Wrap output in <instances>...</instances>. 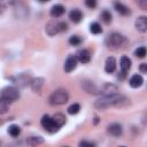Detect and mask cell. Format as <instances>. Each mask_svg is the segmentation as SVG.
<instances>
[{
	"mask_svg": "<svg viewBox=\"0 0 147 147\" xmlns=\"http://www.w3.org/2000/svg\"><path fill=\"white\" fill-rule=\"evenodd\" d=\"M129 103H130V100L127 98H125L119 93H115L109 95H102L94 102V107L98 109H106V108H109L110 106L123 107Z\"/></svg>",
	"mask_w": 147,
	"mask_h": 147,
	"instance_id": "obj_1",
	"label": "cell"
},
{
	"mask_svg": "<svg viewBox=\"0 0 147 147\" xmlns=\"http://www.w3.org/2000/svg\"><path fill=\"white\" fill-rule=\"evenodd\" d=\"M68 30V24L64 21H49L46 25V32L48 36H55L59 32H65Z\"/></svg>",
	"mask_w": 147,
	"mask_h": 147,
	"instance_id": "obj_2",
	"label": "cell"
},
{
	"mask_svg": "<svg viewBox=\"0 0 147 147\" xmlns=\"http://www.w3.org/2000/svg\"><path fill=\"white\" fill-rule=\"evenodd\" d=\"M69 99V94L65 90H56L54 91L49 98L48 101L52 106H60V105H64Z\"/></svg>",
	"mask_w": 147,
	"mask_h": 147,
	"instance_id": "obj_3",
	"label": "cell"
},
{
	"mask_svg": "<svg viewBox=\"0 0 147 147\" xmlns=\"http://www.w3.org/2000/svg\"><path fill=\"white\" fill-rule=\"evenodd\" d=\"M124 42H125V37L117 32L109 34L106 39V45L108 46V48L111 49H118L121 46L124 45Z\"/></svg>",
	"mask_w": 147,
	"mask_h": 147,
	"instance_id": "obj_4",
	"label": "cell"
},
{
	"mask_svg": "<svg viewBox=\"0 0 147 147\" xmlns=\"http://www.w3.org/2000/svg\"><path fill=\"white\" fill-rule=\"evenodd\" d=\"M18 98H20V92L14 86H7L1 91V99L7 101L8 103L16 101Z\"/></svg>",
	"mask_w": 147,
	"mask_h": 147,
	"instance_id": "obj_5",
	"label": "cell"
},
{
	"mask_svg": "<svg viewBox=\"0 0 147 147\" xmlns=\"http://www.w3.org/2000/svg\"><path fill=\"white\" fill-rule=\"evenodd\" d=\"M41 126H42L46 131H48V132H51V133L56 132V131L60 129V127L56 125V123L54 122L53 117H51L49 115H44V116H42V118H41Z\"/></svg>",
	"mask_w": 147,
	"mask_h": 147,
	"instance_id": "obj_6",
	"label": "cell"
},
{
	"mask_svg": "<svg viewBox=\"0 0 147 147\" xmlns=\"http://www.w3.org/2000/svg\"><path fill=\"white\" fill-rule=\"evenodd\" d=\"M11 80H13V83H15L17 86H20V87H25L28 84H31V77H30V75H28V74H20V75H17V76H15V77H11Z\"/></svg>",
	"mask_w": 147,
	"mask_h": 147,
	"instance_id": "obj_7",
	"label": "cell"
},
{
	"mask_svg": "<svg viewBox=\"0 0 147 147\" xmlns=\"http://www.w3.org/2000/svg\"><path fill=\"white\" fill-rule=\"evenodd\" d=\"M82 87H83V90L85 92H87L90 94H99V93H101L100 88L91 80H84L82 83Z\"/></svg>",
	"mask_w": 147,
	"mask_h": 147,
	"instance_id": "obj_8",
	"label": "cell"
},
{
	"mask_svg": "<svg viewBox=\"0 0 147 147\" xmlns=\"http://www.w3.org/2000/svg\"><path fill=\"white\" fill-rule=\"evenodd\" d=\"M77 56L75 55H69L64 62V71L65 72H71L72 70L76 69L77 67Z\"/></svg>",
	"mask_w": 147,
	"mask_h": 147,
	"instance_id": "obj_9",
	"label": "cell"
},
{
	"mask_svg": "<svg viewBox=\"0 0 147 147\" xmlns=\"http://www.w3.org/2000/svg\"><path fill=\"white\" fill-rule=\"evenodd\" d=\"M134 26L138 31L146 32L147 31V16H139L134 22Z\"/></svg>",
	"mask_w": 147,
	"mask_h": 147,
	"instance_id": "obj_10",
	"label": "cell"
},
{
	"mask_svg": "<svg viewBox=\"0 0 147 147\" xmlns=\"http://www.w3.org/2000/svg\"><path fill=\"white\" fill-rule=\"evenodd\" d=\"M15 16L20 20H24L29 16V8L24 5H17V8L15 9Z\"/></svg>",
	"mask_w": 147,
	"mask_h": 147,
	"instance_id": "obj_11",
	"label": "cell"
},
{
	"mask_svg": "<svg viewBox=\"0 0 147 147\" xmlns=\"http://www.w3.org/2000/svg\"><path fill=\"white\" fill-rule=\"evenodd\" d=\"M100 91L103 95H109V94H115V93H118V90L115 85L110 84V83H106L103 84L101 87H100Z\"/></svg>",
	"mask_w": 147,
	"mask_h": 147,
	"instance_id": "obj_12",
	"label": "cell"
},
{
	"mask_svg": "<svg viewBox=\"0 0 147 147\" xmlns=\"http://www.w3.org/2000/svg\"><path fill=\"white\" fill-rule=\"evenodd\" d=\"M108 133L114 136V137H119L122 136L123 133V129H122V125L118 124V123H113L108 126Z\"/></svg>",
	"mask_w": 147,
	"mask_h": 147,
	"instance_id": "obj_13",
	"label": "cell"
},
{
	"mask_svg": "<svg viewBox=\"0 0 147 147\" xmlns=\"http://www.w3.org/2000/svg\"><path fill=\"white\" fill-rule=\"evenodd\" d=\"M77 60L82 63H88L91 60V54L87 49H80L77 52Z\"/></svg>",
	"mask_w": 147,
	"mask_h": 147,
	"instance_id": "obj_14",
	"label": "cell"
},
{
	"mask_svg": "<svg viewBox=\"0 0 147 147\" xmlns=\"http://www.w3.org/2000/svg\"><path fill=\"white\" fill-rule=\"evenodd\" d=\"M44 83H45V79H44V78L37 77V78H33V79L31 80L30 86H31V88H32L33 92H39V91L41 90V87L44 86Z\"/></svg>",
	"mask_w": 147,
	"mask_h": 147,
	"instance_id": "obj_15",
	"label": "cell"
},
{
	"mask_svg": "<svg viewBox=\"0 0 147 147\" xmlns=\"http://www.w3.org/2000/svg\"><path fill=\"white\" fill-rule=\"evenodd\" d=\"M105 70L108 74H111L116 70V60H115V57H113V56L107 57L106 64H105Z\"/></svg>",
	"mask_w": 147,
	"mask_h": 147,
	"instance_id": "obj_16",
	"label": "cell"
},
{
	"mask_svg": "<svg viewBox=\"0 0 147 147\" xmlns=\"http://www.w3.org/2000/svg\"><path fill=\"white\" fill-rule=\"evenodd\" d=\"M119 65H121V72L126 74L131 68V60L127 56H122L119 61Z\"/></svg>",
	"mask_w": 147,
	"mask_h": 147,
	"instance_id": "obj_17",
	"label": "cell"
},
{
	"mask_svg": "<svg viewBox=\"0 0 147 147\" xmlns=\"http://www.w3.org/2000/svg\"><path fill=\"white\" fill-rule=\"evenodd\" d=\"M69 18H70L74 23H79V22L82 21V18H83V14H82V11H80L78 8H75V9H72V10L69 13Z\"/></svg>",
	"mask_w": 147,
	"mask_h": 147,
	"instance_id": "obj_18",
	"label": "cell"
},
{
	"mask_svg": "<svg viewBox=\"0 0 147 147\" xmlns=\"http://www.w3.org/2000/svg\"><path fill=\"white\" fill-rule=\"evenodd\" d=\"M114 7H115V9H116L119 14H122V15H124V16H127V15H130V13H131L129 7H126L125 5H123L122 2H118V1L114 2Z\"/></svg>",
	"mask_w": 147,
	"mask_h": 147,
	"instance_id": "obj_19",
	"label": "cell"
},
{
	"mask_svg": "<svg viewBox=\"0 0 147 147\" xmlns=\"http://www.w3.org/2000/svg\"><path fill=\"white\" fill-rule=\"evenodd\" d=\"M129 83H130V86H131V87L137 88V87H140V86L142 85L144 79H142V77H141L140 75H133V76L130 78Z\"/></svg>",
	"mask_w": 147,
	"mask_h": 147,
	"instance_id": "obj_20",
	"label": "cell"
},
{
	"mask_svg": "<svg viewBox=\"0 0 147 147\" xmlns=\"http://www.w3.org/2000/svg\"><path fill=\"white\" fill-rule=\"evenodd\" d=\"M64 13V7L62 5H54L52 8H51V16L52 17H60L62 16Z\"/></svg>",
	"mask_w": 147,
	"mask_h": 147,
	"instance_id": "obj_21",
	"label": "cell"
},
{
	"mask_svg": "<svg viewBox=\"0 0 147 147\" xmlns=\"http://www.w3.org/2000/svg\"><path fill=\"white\" fill-rule=\"evenodd\" d=\"M42 142H44V139L41 137H30L26 140V144L29 146H31V147H36V146H38V145H40Z\"/></svg>",
	"mask_w": 147,
	"mask_h": 147,
	"instance_id": "obj_22",
	"label": "cell"
},
{
	"mask_svg": "<svg viewBox=\"0 0 147 147\" xmlns=\"http://www.w3.org/2000/svg\"><path fill=\"white\" fill-rule=\"evenodd\" d=\"M52 117H53L54 122L56 123V125H57L59 127H61V126H62V125L65 123V117H64L62 114H60V113H57V114L53 115Z\"/></svg>",
	"mask_w": 147,
	"mask_h": 147,
	"instance_id": "obj_23",
	"label": "cell"
},
{
	"mask_svg": "<svg viewBox=\"0 0 147 147\" xmlns=\"http://www.w3.org/2000/svg\"><path fill=\"white\" fill-rule=\"evenodd\" d=\"M8 133H9L11 137L16 138V137H18V136H20V133H21V129H20V126H18V125L13 124V125H10V126L8 127Z\"/></svg>",
	"mask_w": 147,
	"mask_h": 147,
	"instance_id": "obj_24",
	"label": "cell"
},
{
	"mask_svg": "<svg viewBox=\"0 0 147 147\" xmlns=\"http://www.w3.org/2000/svg\"><path fill=\"white\" fill-rule=\"evenodd\" d=\"M90 31L92 33H94V34H98V33H101L102 32V28H101V25L98 22H93L90 25Z\"/></svg>",
	"mask_w": 147,
	"mask_h": 147,
	"instance_id": "obj_25",
	"label": "cell"
},
{
	"mask_svg": "<svg viewBox=\"0 0 147 147\" xmlns=\"http://www.w3.org/2000/svg\"><path fill=\"white\" fill-rule=\"evenodd\" d=\"M146 54H147V48H146L145 46H140V47H138V48L134 51V55L138 56V57H140V59L145 57Z\"/></svg>",
	"mask_w": 147,
	"mask_h": 147,
	"instance_id": "obj_26",
	"label": "cell"
},
{
	"mask_svg": "<svg viewBox=\"0 0 147 147\" xmlns=\"http://www.w3.org/2000/svg\"><path fill=\"white\" fill-rule=\"evenodd\" d=\"M101 18H102V21H103L106 24H109V23L111 22V14H110V11L107 10V9H105V10L101 13Z\"/></svg>",
	"mask_w": 147,
	"mask_h": 147,
	"instance_id": "obj_27",
	"label": "cell"
},
{
	"mask_svg": "<svg viewBox=\"0 0 147 147\" xmlns=\"http://www.w3.org/2000/svg\"><path fill=\"white\" fill-rule=\"evenodd\" d=\"M79 110H80V106H79L78 103H72V105L69 106V108H68V113H69L70 115H76V114L79 113Z\"/></svg>",
	"mask_w": 147,
	"mask_h": 147,
	"instance_id": "obj_28",
	"label": "cell"
},
{
	"mask_svg": "<svg viewBox=\"0 0 147 147\" xmlns=\"http://www.w3.org/2000/svg\"><path fill=\"white\" fill-rule=\"evenodd\" d=\"M69 44L72 46H78L82 44V38L79 36H71L69 38Z\"/></svg>",
	"mask_w": 147,
	"mask_h": 147,
	"instance_id": "obj_29",
	"label": "cell"
},
{
	"mask_svg": "<svg viewBox=\"0 0 147 147\" xmlns=\"http://www.w3.org/2000/svg\"><path fill=\"white\" fill-rule=\"evenodd\" d=\"M9 109V103L7 102V101H5V100H0V113L1 114H5V113H7V110Z\"/></svg>",
	"mask_w": 147,
	"mask_h": 147,
	"instance_id": "obj_30",
	"label": "cell"
},
{
	"mask_svg": "<svg viewBox=\"0 0 147 147\" xmlns=\"http://www.w3.org/2000/svg\"><path fill=\"white\" fill-rule=\"evenodd\" d=\"M78 147H95V144L92 141H87V140H82L78 145Z\"/></svg>",
	"mask_w": 147,
	"mask_h": 147,
	"instance_id": "obj_31",
	"label": "cell"
},
{
	"mask_svg": "<svg viewBox=\"0 0 147 147\" xmlns=\"http://www.w3.org/2000/svg\"><path fill=\"white\" fill-rule=\"evenodd\" d=\"M137 5H138L141 9L147 10V0H139V1H137Z\"/></svg>",
	"mask_w": 147,
	"mask_h": 147,
	"instance_id": "obj_32",
	"label": "cell"
},
{
	"mask_svg": "<svg viewBox=\"0 0 147 147\" xmlns=\"http://www.w3.org/2000/svg\"><path fill=\"white\" fill-rule=\"evenodd\" d=\"M85 5L88 7V8H94L96 6V2L94 0H86L85 1Z\"/></svg>",
	"mask_w": 147,
	"mask_h": 147,
	"instance_id": "obj_33",
	"label": "cell"
},
{
	"mask_svg": "<svg viewBox=\"0 0 147 147\" xmlns=\"http://www.w3.org/2000/svg\"><path fill=\"white\" fill-rule=\"evenodd\" d=\"M139 71L142 74H147V63H141L139 65Z\"/></svg>",
	"mask_w": 147,
	"mask_h": 147,
	"instance_id": "obj_34",
	"label": "cell"
},
{
	"mask_svg": "<svg viewBox=\"0 0 147 147\" xmlns=\"http://www.w3.org/2000/svg\"><path fill=\"white\" fill-rule=\"evenodd\" d=\"M144 121H147V110H146V113H145V117H144Z\"/></svg>",
	"mask_w": 147,
	"mask_h": 147,
	"instance_id": "obj_35",
	"label": "cell"
},
{
	"mask_svg": "<svg viewBox=\"0 0 147 147\" xmlns=\"http://www.w3.org/2000/svg\"><path fill=\"white\" fill-rule=\"evenodd\" d=\"M119 147H125V146H119Z\"/></svg>",
	"mask_w": 147,
	"mask_h": 147,
	"instance_id": "obj_36",
	"label": "cell"
},
{
	"mask_svg": "<svg viewBox=\"0 0 147 147\" xmlns=\"http://www.w3.org/2000/svg\"><path fill=\"white\" fill-rule=\"evenodd\" d=\"M65 147H67V146H65Z\"/></svg>",
	"mask_w": 147,
	"mask_h": 147,
	"instance_id": "obj_37",
	"label": "cell"
}]
</instances>
